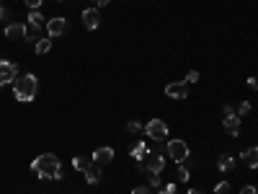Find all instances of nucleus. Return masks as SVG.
Segmentation results:
<instances>
[{"label":"nucleus","mask_w":258,"mask_h":194,"mask_svg":"<svg viewBox=\"0 0 258 194\" xmlns=\"http://www.w3.org/2000/svg\"><path fill=\"white\" fill-rule=\"evenodd\" d=\"M196 81H199V70H191V73L184 78V83H186V86H188V83H196Z\"/></svg>","instance_id":"obj_23"},{"label":"nucleus","mask_w":258,"mask_h":194,"mask_svg":"<svg viewBox=\"0 0 258 194\" xmlns=\"http://www.w3.org/2000/svg\"><path fill=\"white\" fill-rule=\"evenodd\" d=\"M222 127H225L230 135H232V138H238V135H240V117H238V114H225V119H222Z\"/></svg>","instance_id":"obj_9"},{"label":"nucleus","mask_w":258,"mask_h":194,"mask_svg":"<svg viewBox=\"0 0 258 194\" xmlns=\"http://www.w3.org/2000/svg\"><path fill=\"white\" fill-rule=\"evenodd\" d=\"M145 135L150 140H168V124L163 119H150L145 124Z\"/></svg>","instance_id":"obj_5"},{"label":"nucleus","mask_w":258,"mask_h":194,"mask_svg":"<svg viewBox=\"0 0 258 194\" xmlns=\"http://www.w3.org/2000/svg\"><path fill=\"white\" fill-rule=\"evenodd\" d=\"M232 168H235V155L225 153L220 158V171H232Z\"/></svg>","instance_id":"obj_19"},{"label":"nucleus","mask_w":258,"mask_h":194,"mask_svg":"<svg viewBox=\"0 0 258 194\" xmlns=\"http://www.w3.org/2000/svg\"><path fill=\"white\" fill-rule=\"evenodd\" d=\"M132 194H152V192H150L147 187H137V189H134Z\"/></svg>","instance_id":"obj_30"},{"label":"nucleus","mask_w":258,"mask_h":194,"mask_svg":"<svg viewBox=\"0 0 258 194\" xmlns=\"http://www.w3.org/2000/svg\"><path fill=\"white\" fill-rule=\"evenodd\" d=\"M248 88L258 91V78H248Z\"/></svg>","instance_id":"obj_31"},{"label":"nucleus","mask_w":258,"mask_h":194,"mask_svg":"<svg viewBox=\"0 0 258 194\" xmlns=\"http://www.w3.org/2000/svg\"><path fill=\"white\" fill-rule=\"evenodd\" d=\"M142 171H147V174H158L160 176V171L165 168V155L160 150H147V155H145V161L140 163Z\"/></svg>","instance_id":"obj_3"},{"label":"nucleus","mask_w":258,"mask_h":194,"mask_svg":"<svg viewBox=\"0 0 258 194\" xmlns=\"http://www.w3.org/2000/svg\"><path fill=\"white\" fill-rule=\"evenodd\" d=\"M178 181H188V168L181 163V168H178Z\"/></svg>","instance_id":"obj_26"},{"label":"nucleus","mask_w":258,"mask_h":194,"mask_svg":"<svg viewBox=\"0 0 258 194\" xmlns=\"http://www.w3.org/2000/svg\"><path fill=\"white\" fill-rule=\"evenodd\" d=\"M26 5H29L31 10H39V5H41V0H26Z\"/></svg>","instance_id":"obj_28"},{"label":"nucleus","mask_w":258,"mask_h":194,"mask_svg":"<svg viewBox=\"0 0 258 194\" xmlns=\"http://www.w3.org/2000/svg\"><path fill=\"white\" fill-rule=\"evenodd\" d=\"M165 96L168 98H176V101H184L188 98V86L181 81V83H168L165 86Z\"/></svg>","instance_id":"obj_8"},{"label":"nucleus","mask_w":258,"mask_h":194,"mask_svg":"<svg viewBox=\"0 0 258 194\" xmlns=\"http://www.w3.org/2000/svg\"><path fill=\"white\" fill-rule=\"evenodd\" d=\"M145 155H147V143H145V140H140L137 145L132 147V161L142 163V161H145Z\"/></svg>","instance_id":"obj_14"},{"label":"nucleus","mask_w":258,"mask_h":194,"mask_svg":"<svg viewBox=\"0 0 258 194\" xmlns=\"http://www.w3.org/2000/svg\"><path fill=\"white\" fill-rule=\"evenodd\" d=\"M37 75L34 73H24V75H18L16 81H13V96L18 101H24V104H29V101H34V96H37Z\"/></svg>","instance_id":"obj_2"},{"label":"nucleus","mask_w":258,"mask_h":194,"mask_svg":"<svg viewBox=\"0 0 258 194\" xmlns=\"http://www.w3.org/2000/svg\"><path fill=\"white\" fill-rule=\"evenodd\" d=\"M29 24H34V26H41V29H44V16L39 13V10H31V13H29Z\"/></svg>","instance_id":"obj_20"},{"label":"nucleus","mask_w":258,"mask_h":194,"mask_svg":"<svg viewBox=\"0 0 258 194\" xmlns=\"http://www.w3.org/2000/svg\"><path fill=\"white\" fill-rule=\"evenodd\" d=\"M83 24H85V29H98V24H101V13H98V8H85L83 10Z\"/></svg>","instance_id":"obj_10"},{"label":"nucleus","mask_w":258,"mask_h":194,"mask_svg":"<svg viewBox=\"0 0 258 194\" xmlns=\"http://www.w3.org/2000/svg\"><path fill=\"white\" fill-rule=\"evenodd\" d=\"M188 194H204V192H199V189H188Z\"/></svg>","instance_id":"obj_33"},{"label":"nucleus","mask_w":258,"mask_h":194,"mask_svg":"<svg viewBox=\"0 0 258 194\" xmlns=\"http://www.w3.org/2000/svg\"><path fill=\"white\" fill-rule=\"evenodd\" d=\"M91 163H93V158L88 161L85 155H75V158H73V168H75V171H85V168L91 166Z\"/></svg>","instance_id":"obj_17"},{"label":"nucleus","mask_w":258,"mask_h":194,"mask_svg":"<svg viewBox=\"0 0 258 194\" xmlns=\"http://www.w3.org/2000/svg\"><path fill=\"white\" fill-rule=\"evenodd\" d=\"M240 194H258V189H256V187H243Z\"/></svg>","instance_id":"obj_29"},{"label":"nucleus","mask_w":258,"mask_h":194,"mask_svg":"<svg viewBox=\"0 0 258 194\" xmlns=\"http://www.w3.org/2000/svg\"><path fill=\"white\" fill-rule=\"evenodd\" d=\"M39 34H41V26H34V24H26V42H34V44H37L41 37H39Z\"/></svg>","instance_id":"obj_15"},{"label":"nucleus","mask_w":258,"mask_h":194,"mask_svg":"<svg viewBox=\"0 0 258 194\" xmlns=\"http://www.w3.org/2000/svg\"><path fill=\"white\" fill-rule=\"evenodd\" d=\"M215 194H230V181H220L215 187Z\"/></svg>","instance_id":"obj_21"},{"label":"nucleus","mask_w":258,"mask_h":194,"mask_svg":"<svg viewBox=\"0 0 258 194\" xmlns=\"http://www.w3.org/2000/svg\"><path fill=\"white\" fill-rule=\"evenodd\" d=\"M49 49H52V39L49 37H41L37 42V54H49Z\"/></svg>","instance_id":"obj_18"},{"label":"nucleus","mask_w":258,"mask_h":194,"mask_svg":"<svg viewBox=\"0 0 258 194\" xmlns=\"http://www.w3.org/2000/svg\"><path fill=\"white\" fill-rule=\"evenodd\" d=\"M243 158L248 161V166H251V168H258V145H256V147H251V150H243Z\"/></svg>","instance_id":"obj_16"},{"label":"nucleus","mask_w":258,"mask_h":194,"mask_svg":"<svg viewBox=\"0 0 258 194\" xmlns=\"http://www.w3.org/2000/svg\"><path fill=\"white\" fill-rule=\"evenodd\" d=\"M83 174H85V181H88V184H98V181H101V166L91 163V166L83 171Z\"/></svg>","instance_id":"obj_13"},{"label":"nucleus","mask_w":258,"mask_h":194,"mask_svg":"<svg viewBox=\"0 0 258 194\" xmlns=\"http://www.w3.org/2000/svg\"><path fill=\"white\" fill-rule=\"evenodd\" d=\"M248 111H251V104H248V101H243V104L238 106V117H245Z\"/></svg>","instance_id":"obj_25"},{"label":"nucleus","mask_w":258,"mask_h":194,"mask_svg":"<svg viewBox=\"0 0 258 194\" xmlns=\"http://www.w3.org/2000/svg\"><path fill=\"white\" fill-rule=\"evenodd\" d=\"M67 29H70V24H67V18H62V16H54V18L47 21V37H49V39L65 37Z\"/></svg>","instance_id":"obj_6"},{"label":"nucleus","mask_w":258,"mask_h":194,"mask_svg":"<svg viewBox=\"0 0 258 194\" xmlns=\"http://www.w3.org/2000/svg\"><path fill=\"white\" fill-rule=\"evenodd\" d=\"M5 37L8 39H24L26 37V26L24 24H8L5 26Z\"/></svg>","instance_id":"obj_12"},{"label":"nucleus","mask_w":258,"mask_h":194,"mask_svg":"<svg viewBox=\"0 0 258 194\" xmlns=\"http://www.w3.org/2000/svg\"><path fill=\"white\" fill-rule=\"evenodd\" d=\"M16 78H18V67L13 62H8V60H0V86L13 83Z\"/></svg>","instance_id":"obj_7"},{"label":"nucleus","mask_w":258,"mask_h":194,"mask_svg":"<svg viewBox=\"0 0 258 194\" xmlns=\"http://www.w3.org/2000/svg\"><path fill=\"white\" fill-rule=\"evenodd\" d=\"M31 168H34V174H37L39 179H44V181H49V179H62V166H60V158L54 155V153H41L37 161L31 163Z\"/></svg>","instance_id":"obj_1"},{"label":"nucleus","mask_w":258,"mask_h":194,"mask_svg":"<svg viewBox=\"0 0 258 194\" xmlns=\"http://www.w3.org/2000/svg\"><path fill=\"white\" fill-rule=\"evenodd\" d=\"M93 3H96V8H101V5H109L111 0H93Z\"/></svg>","instance_id":"obj_32"},{"label":"nucleus","mask_w":258,"mask_h":194,"mask_svg":"<svg viewBox=\"0 0 258 194\" xmlns=\"http://www.w3.org/2000/svg\"><path fill=\"white\" fill-rule=\"evenodd\" d=\"M127 130H129L132 135H137V132H142L145 127H142V124H140V122H129V124H127Z\"/></svg>","instance_id":"obj_22"},{"label":"nucleus","mask_w":258,"mask_h":194,"mask_svg":"<svg viewBox=\"0 0 258 194\" xmlns=\"http://www.w3.org/2000/svg\"><path fill=\"white\" fill-rule=\"evenodd\" d=\"M176 192H178V187H176V184H165L158 194H176Z\"/></svg>","instance_id":"obj_27"},{"label":"nucleus","mask_w":258,"mask_h":194,"mask_svg":"<svg viewBox=\"0 0 258 194\" xmlns=\"http://www.w3.org/2000/svg\"><path fill=\"white\" fill-rule=\"evenodd\" d=\"M168 155H171V161L173 163H186L188 161V155H191V147L186 145V140H171L168 143Z\"/></svg>","instance_id":"obj_4"},{"label":"nucleus","mask_w":258,"mask_h":194,"mask_svg":"<svg viewBox=\"0 0 258 194\" xmlns=\"http://www.w3.org/2000/svg\"><path fill=\"white\" fill-rule=\"evenodd\" d=\"M111 161H114V150H111V147H98V150L93 153V163L96 166H109Z\"/></svg>","instance_id":"obj_11"},{"label":"nucleus","mask_w":258,"mask_h":194,"mask_svg":"<svg viewBox=\"0 0 258 194\" xmlns=\"http://www.w3.org/2000/svg\"><path fill=\"white\" fill-rule=\"evenodd\" d=\"M10 16H13V10H10V8H0V21H10Z\"/></svg>","instance_id":"obj_24"}]
</instances>
